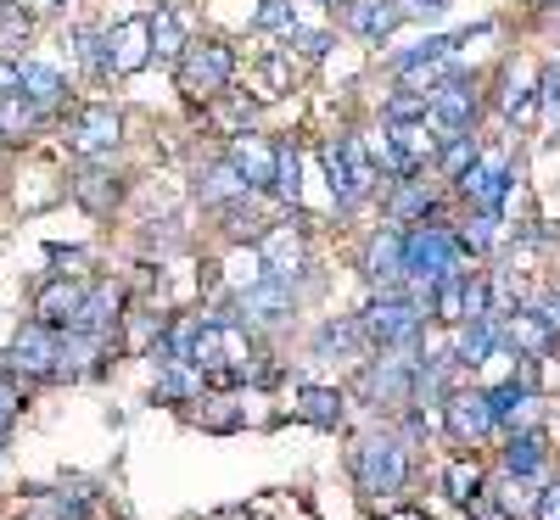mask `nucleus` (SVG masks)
Listing matches in <instances>:
<instances>
[{
  "label": "nucleus",
  "mask_w": 560,
  "mask_h": 520,
  "mask_svg": "<svg viewBox=\"0 0 560 520\" xmlns=\"http://www.w3.org/2000/svg\"><path fill=\"white\" fill-rule=\"evenodd\" d=\"M465 252H459V235L443 218H420L404 229V286H415V297H427L438 280L459 274Z\"/></svg>",
  "instance_id": "f257e3e1"
},
{
  "label": "nucleus",
  "mask_w": 560,
  "mask_h": 520,
  "mask_svg": "<svg viewBox=\"0 0 560 520\" xmlns=\"http://www.w3.org/2000/svg\"><path fill=\"white\" fill-rule=\"evenodd\" d=\"M427 297H404V292H382L376 303H370L359 314V330H364V342L370 347H415L420 336V324H427Z\"/></svg>",
  "instance_id": "f03ea898"
},
{
  "label": "nucleus",
  "mask_w": 560,
  "mask_h": 520,
  "mask_svg": "<svg viewBox=\"0 0 560 520\" xmlns=\"http://www.w3.org/2000/svg\"><path fill=\"white\" fill-rule=\"evenodd\" d=\"M353 482H359V493L364 498H398L404 493V482H409V453H404V442L398 437H364L359 448H353Z\"/></svg>",
  "instance_id": "7ed1b4c3"
},
{
  "label": "nucleus",
  "mask_w": 560,
  "mask_h": 520,
  "mask_svg": "<svg viewBox=\"0 0 560 520\" xmlns=\"http://www.w3.org/2000/svg\"><path fill=\"white\" fill-rule=\"evenodd\" d=\"M230 79H236V51L219 39H191L185 45V57H179V90L191 102H219Z\"/></svg>",
  "instance_id": "20e7f679"
},
{
  "label": "nucleus",
  "mask_w": 560,
  "mask_h": 520,
  "mask_svg": "<svg viewBox=\"0 0 560 520\" xmlns=\"http://www.w3.org/2000/svg\"><path fill=\"white\" fill-rule=\"evenodd\" d=\"M57 364H62V330H51L45 319H28L12 342V375L45 381V375H57Z\"/></svg>",
  "instance_id": "39448f33"
},
{
  "label": "nucleus",
  "mask_w": 560,
  "mask_h": 520,
  "mask_svg": "<svg viewBox=\"0 0 560 520\" xmlns=\"http://www.w3.org/2000/svg\"><path fill=\"white\" fill-rule=\"evenodd\" d=\"M477 113H482V90L465 79V73H448V79L432 90V123H438V129H448V134H471Z\"/></svg>",
  "instance_id": "423d86ee"
},
{
  "label": "nucleus",
  "mask_w": 560,
  "mask_h": 520,
  "mask_svg": "<svg viewBox=\"0 0 560 520\" xmlns=\"http://www.w3.org/2000/svg\"><path fill=\"white\" fill-rule=\"evenodd\" d=\"M224 157H230V168L247 179L253 197H258V191H275V168H280V146H275V140H264V134H253V129H247V134H230Z\"/></svg>",
  "instance_id": "0eeeda50"
},
{
  "label": "nucleus",
  "mask_w": 560,
  "mask_h": 520,
  "mask_svg": "<svg viewBox=\"0 0 560 520\" xmlns=\"http://www.w3.org/2000/svg\"><path fill=\"white\" fill-rule=\"evenodd\" d=\"M242 324H264V330H275V324H287L292 319V308H298V297H292V280H275V274H258L253 286L242 292Z\"/></svg>",
  "instance_id": "6e6552de"
},
{
  "label": "nucleus",
  "mask_w": 560,
  "mask_h": 520,
  "mask_svg": "<svg viewBox=\"0 0 560 520\" xmlns=\"http://www.w3.org/2000/svg\"><path fill=\"white\" fill-rule=\"evenodd\" d=\"M459 191H465V202H471L477 213H499L504 197H510V157L504 152H482L471 163V174L459 179Z\"/></svg>",
  "instance_id": "1a4fd4ad"
},
{
  "label": "nucleus",
  "mask_w": 560,
  "mask_h": 520,
  "mask_svg": "<svg viewBox=\"0 0 560 520\" xmlns=\"http://www.w3.org/2000/svg\"><path fill=\"white\" fill-rule=\"evenodd\" d=\"M443 419H448V432L459 437V442H477V437H488L493 432V398L482 392V387H454L448 398H443Z\"/></svg>",
  "instance_id": "9d476101"
},
{
  "label": "nucleus",
  "mask_w": 560,
  "mask_h": 520,
  "mask_svg": "<svg viewBox=\"0 0 560 520\" xmlns=\"http://www.w3.org/2000/svg\"><path fill=\"white\" fill-rule=\"evenodd\" d=\"M118 129H124V118H118L107 102L79 107V113H73V123H68V146H73L79 157H102V152H113V146H118Z\"/></svg>",
  "instance_id": "9b49d317"
},
{
  "label": "nucleus",
  "mask_w": 560,
  "mask_h": 520,
  "mask_svg": "<svg viewBox=\"0 0 560 520\" xmlns=\"http://www.w3.org/2000/svg\"><path fill=\"white\" fill-rule=\"evenodd\" d=\"M258 258H264V274L275 280H298V269L308 263V241L298 224H269L264 241H258Z\"/></svg>",
  "instance_id": "f8f14e48"
},
{
  "label": "nucleus",
  "mask_w": 560,
  "mask_h": 520,
  "mask_svg": "<svg viewBox=\"0 0 560 520\" xmlns=\"http://www.w3.org/2000/svg\"><path fill=\"white\" fill-rule=\"evenodd\" d=\"M197 197H202V208H219V213H236V208H247V179L230 168V157H213V163H202L197 168Z\"/></svg>",
  "instance_id": "ddd939ff"
},
{
  "label": "nucleus",
  "mask_w": 560,
  "mask_h": 520,
  "mask_svg": "<svg viewBox=\"0 0 560 520\" xmlns=\"http://www.w3.org/2000/svg\"><path fill=\"white\" fill-rule=\"evenodd\" d=\"M364 280L376 292H404V229L398 224L364 247Z\"/></svg>",
  "instance_id": "4468645a"
},
{
  "label": "nucleus",
  "mask_w": 560,
  "mask_h": 520,
  "mask_svg": "<svg viewBox=\"0 0 560 520\" xmlns=\"http://www.w3.org/2000/svg\"><path fill=\"white\" fill-rule=\"evenodd\" d=\"M107 51H113V73H140L152 62V17H129L107 34Z\"/></svg>",
  "instance_id": "2eb2a0df"
},
{
  "label": "nucleus",
  "mask_w": 560,
  "mask_h": 520,
  "mask_svg": "<svg viewBox=\"0 0 560 520\" xmlns=\"http://www.w3.org/2000/svg\"><path fill=\"white\" fill-rule=\"evenodd\" d=\"M387 140H393V152H398L404 174H420V168H427V163L438 157V146H443V134H432V129H427V118L387 123Z\"/></svg>",
  "instance_id": "dca6fc26"
},
{
  "label": "nucleus",
  "mask_w": 560,
  "mask_h": 520,
  "mask_svg": "<svg viewBox=\"0 0 560 520\" xmlns=\"http://www.w3.org/2000/svg\"><path fill=\"white\" fill-rule=\"evenodd\" d=\"M432 208H438V185L420 179V174H404L393 185V197H387V218L393 224H420V218H432Z\"/></svg>",
  "instance_id": "f3484780"
},
{
  "label": "nucleus",
  "mask_w": 560,
  "mask_h": 520,
  "mask_svg": "<svg viewBox=\"0 0 560 520\" xmlns=\"http://www.w3.org/2000/svg\"><path fill=\"white\" fill-rule=\"evenodd\" d=\"M73 197H79V208H90V213H113V208H118V197H124V185H118V174H113V168L84 163V168L73 174Z\"/></svg>",
  "instance_id": "a211bd4d"
},
{
  "label": "nucleus",
  "mask_w": 560,
  "mask_h": 520,
  "mask_svg": "<svg viewBox=\"0 0 560 520\" xmlns=\"http://www.w3.org/2000/svg\"><path fill=\"white\" fill-rule=\"evenodd\" d=\"M544 464H549V448H544L538 425H527V432H510V442H504V476L533 482V476H544Z\"/></svg>",
  "instance_id": "6ab92c4d"
},
{
  "label": "nucleus",
  "mask_w": 560,
  "mask_h": 520,
  "mask_svg": "<svg viewBox=\"0 0 560 520\" xmlns=\"http://www.w3.org/2000/svg\"><path fill=\"white\" fill-rule=\"evenodd\" d=\"M504 342H516V358H544L549 342H555V324L538 308H522V314L504 319Z\"/></svg>",
  "instance_id": "aec40b11"
},
{
  "label": "nucleus",
  "mask_w": 560,
  "mask_h": 520,
  "mask_svg": "<svg viewBox=\"0 0 560 520\" xmlns=\"http://www.w3.org/2000/svg\"><path fill=\"white\" fill-rule=\"evenodd\" d=\"M79 303H84V292H79V286H68V280H51V286L39 292V303H34V319H45L51 330H73Z\"/></svg>",
  "instance_id": "412c9836"
},
{
  "label": "nucleus",
  "mask_w": 560,
  "mask_h": 520,
  "mask_svg": "<svg viewBox=\"0 0 560 520\" xmlns=\"http://www.w3.org/2000/svg\"><path fill=\"white\" fill-rule=\"evenodd\" d=\"M18 90H23V96H28L34 107H45V113H57V107L68 102V84H62V73H57V68H45V62H23Z\"/></svg>",
  "instance_id": "4be33fe9"
},
{
  "label": "nucleus",
  "mask_w": 560,
  "mask_h": 520,
  "mask_svg": "<svg viewBox=\"0 0 560 520\" xmlns=\"http://www.w3.org/2000/svg\"><path fill=\"white\" fill-rule=\"evenodd\" d=\"M319 163H325V191H331V202H337V208H359V197H353V168H348V152H342V134L319 146Z\"/></svg>",
  "instance_id": "5701e85b"
},
{
  "label": "nucleus",
  "mask_w": 560,
  "mask_h": 520,
  "mask_svg": "<svg viewBox=\"0 0 560 520\" xmlns=\"http://www.w3.org/2000/svg\"><path fill=\"white\" fill-rule=\"evenodd\" d=\"M482 157V146H477V134H443V146H438V157H432V168L443 174V179H465L471 174V163Z\"/></svg>",
  "instance_id": "b1692460"
},
{
  "label": "nucleus",
  "mask_w": 560,
  "mask_h": 520,
  "mask_svg": "<svg viewBox=\"0 0 560 520\" xmlns=\"http://www.w3.org/2000/svg\"><path fill=\"white\" fill-rule=\"evenodd\" d=\"M113 319H118V292H113V286H96V292H84L73 330H84V336H107Z\"/></svg>",
  "instance_id": "393cba45"
},
{
  "label": "nucleus",
  "mask_w": 560,
  "mask_h": 520,
  "mask_svg": "<svg viewBox=\"0 0 560 520\" xmlns=\"http://www.w3.org/2000/svg\"><path fill=\"white\" fill-rule=\"evenodd\" d=\"M348 17H353V28H359L370 45H382V39L398 28V17H404V12H398V0H359V7H353Z\"/></svg>",
  "instance_id": "a878e982"
},
{
  "label": "nucleus",
  "mask_w": 560,
  "mask_h": 520,
  "mask_svg": "<svg viewBox=\"0 0 560 520\" xmlns=\"http://www.w3.org/2000/svg\"><path fill=\"white\" fill-rule=\"evenodd\" d=\"M465 286H471V274H448V280H438V286L427 292V308H432V319H443V324H465Z\"/></svg>",
  "instance_id": "bb28decb"
},
{
  "label": "nucleus",
  "mask_w": 560,
  "mask_h": 520,
  "mask_svg": "<svg viewBox=\"0 0 560 520\" xmlns=\"http://www.w3.org/2000/svg\"><path fill=\"white\" fill-rule=\"evenodd\" d=\"M298 414H303L308 425H319V432H337V425H342V392H331V387H303V392H298Z\"/></svg>",
  "instance_id": "cd10ccee"
},
{
  "label": "nucleus",
  "mask_w": 560,
  "mask_h": 520,
  "mask_svg": "<svg viewBox=\"0 0 560 520\" xmlns=\"http://www.w3.org/2000/svg\"><path fill=\"white\" fill-rule=\"evenodd\" d=\"M39 118H45V107H34L23 90H7V96H0V134H28V129H39Z\"/></svg>",
  "instance_id": "c85d7f7f"
},
{
  "label": "nucleus",
  "mask_w": 560,
  "mask_h": 520,
  "mask_svg": "<svg viewBox=\"0 0 560 520\" xmlns=\"http://www.w3.org/2000/svg\"><path fill=\"white\" fill-rule=\"evenodd\" d=\"M185 28H179V17L174 12H158L152 17V62H174L179 68V57H185Z\"/></svg>",
  "instance_id": "c756f323"
},
{
  "label": "nucleus",
  "mask_w": 560,
  "mask_h": 520,
  "mask_svg": "<svg viewBox=\"0 0 560 520\" xmlns=\"http://www.w3.org/2000/svg\"><path fill=\"white\" fill-rule=\"evenodd\" d=\"M482 487H488V482H482V464H477V459H454V464H443V493H448L454 504H471Z\"/></svg>",
  "instance_id": "7c9ffc66"
},
{
  "label": "nucleus",
  "mask_w": 560,
  "mask_h": 520,
  "mask_svg": "<svg viewBox=\"0 0 560 520\" xmlns=\"http://www.w3.org/2000/svg\"><path fill=\"white\" fill-rule=\"evenodd\" d=\"M275 197L298 208L303 202V163H298V146H280V168H275Z\"/></svg>",
  "instance_id": "2f4dec72"
},
{
  "label": "nucleus",
  "mask_w": 560,
  "mask_h": 520,
  "mask_svg": "<svg viewBox=\"0 0 560 520\" xmlns=\"http://www.w3.org/2000/svg\"><path fill=\"white\" fill-rule=\"evenodd\" d=\"M73 51H79V62L96 73V79H113V51H107V39L96 28H79L73 34Z\"/></svg>",
  "instance_id": "473e14b6"
},
{
  "label": "nucleus",
  "mask_w": 560,
  "mask_h": 520,
  "mask_svg": "<svg viewBox=\"0 0 560 520\" xmlns=\"http://www.w3.org/2000/svg\"><path fill=\"white\" fill-rule=\"evenodd\" d=\"M427 113H432V96H420V90H409V84H398L387 96V107H382L387 123H409V118H427Z\"/></svg>",
  "instance_id": "72a5a7b5"
},
{
  "label": "nucleus",
  "mask_w": 560,
  "mask_h": 520,
  "mask_svg": "<svg viewBox=\"0 0 560 520\" xmlns=\"http://www.w3.org/2000/svg\"><path fill=\"white\" fill-rule=\"evenodd\" d=\"M454 235H459V252H488L499 241V218L493 213H477V218H465Z\"/></svg>",
  "instance_id": "f704fd0d"
},
{
  "label": "nucleus",
  "mask_w": 560,
  "mask_h": 520,
  "mask_svg": "<svg viewBox=\"0 0 560 520\" xmlns=\"http://www.w3.org/2000/svg\"><path fill=\"white\" fill-rule=\"evenodd\" d=\"M28 28H34V17L18 7V0H7V7H0V51H18V45L28 39Z\"/></svg>",
  "instance_id": "c9c22d12"
},
{
  "label": "nucleus",
  "mask_w": 560,
  "mask_h": 520,
  "mask_svg": "<svg viewBox=\"0 0 560 520\" xmlns=\"http://www.w3.org/2000/svg\"><path fill=\"white\" fill-rule=\"evenodd\" d=\"M253 23H258L264 34H287V39H292V28H298V7H292V0H264Z\"/></svg>",
  "instance_id": "e433bc0d"
},
{
  "label": "nucleus",
  "mask_w": 560,
  "mask_h": 520,
  "mask_svg": "<svg viewBox=\"0 0 560 520\" xmlns=\"http://www.w3.org/2000/svg\"><path fill=\"white\" fill-rule=\"evenodd\" d=\"M258 84H264V96H287V90H292V57H264L258 62Z\"/></svg>",
  "instance_id": "4c0bfd02"
},
{
  "label": "nucleus",
  "mask_w": 560,
  "mask_h": 520,
  "mask_svg": "<svg viewBox=\"0 0 560 520\" xmlns=\"http://www.w3.org/2000/svg\"><path fill=\"white\" fill-rule=\"evenodd\" d=\"M465 509H471V520H516V509H510L499 493H488V487H482L471 504H465Z\"/></svg>",
  "instance_id": "58836bf2"
},
{
  "label": "nucleus",
  "mask_w": 560,
  "mask_h": 520,
  "mask_svg": "<svg viewBox=\"0 0 560 520\" xmlns=\"http://www.w3.org/2000/svg\"><path fill=\"white\" fill-rule=\"evenodd\" d=\"M18 409H23V392H18V375H0V432L18 419Z\"/></svg>",
  "instance_id": "ea45409f"
},
{
  "label": "nucleus",
  "mask_w": 560,
  "mask_h": 520,
  "mask_svg": "<svg viewBox=\"0 0 560 520\" xmlns=\"http://www.w3.org/2000/svg\"><path fill=\"white\" fill-rule=\"evenodd\" d=\"M292 45L303 57H325V51H331V34H325V28H292Z\"/></svg>",
  "instance_id": "a19ab883"
},
{
  "label": "nucleus",
  "mask_w": 560,
  "mask_h": 520,
  "mask_svg": "<svg viewBox=\"0 0 560 520\" xmlns=\"http://www.w3.org/2000/svg\"><path fill=\"white\" fill-rule=\"evenodd\" d=\"M398 12L427 23V17H443V12H448V0H398Z\"/></svg>",
  "instance_id": "79ce46f5"
},
{
  "label": "nucleus",
  "mask_w": 560,
  "mask_h": 520,
  "mask_svg": "<svg viewBox=\"0 0 560 520\" xmlns=\"http://www.w3.org/2000/svg\"><path fill=\"white\" fill-rule=\"evenodd\" d=\"M533 515H538V520H560V482H549V487L538 493V504H533Z\"/></svg>",
  "instance_id": "37998d69"
},
{
  "label": "nucleus",
  "mask_w": 560,
  "mask_h": 520,
  "mask_svg": "<svg viewBox=\"0 0 560 520\" xmlns=\"http://www.w3.org/2000/svg\"><path fill=\"white\" fill-rule=\"evenodd\" d=\"M538 90H544V107L555 113V107H560V68H544V79H538Z\"/></svg>",
  "instance_id": "c03bdc74"
},
{
  "label": "nucleus",
  "mask_w": 560,
  "mask_h": 520,
  "mask_svg": "<svg viewBox=\"0 0 560 520\" xmlns=\"http://www.w3.org/2000/svg\"><path fill=\"white\" fill-rule=\"evenodd\" d=\"M538 314H544V319H549V324L560 330V292H549V297L538 303Z\"/></svg>",
  "instance_id": "a18cd8bd"
},
{
  "label": "nucleus",
  "mask_w": 560,
  "mask_h": 520,
  "mask_svg": "<svg viewBox=\"0 0 560 520\" xmlns=\"http://www.w3.org/2000/svg\"><path fill=\"white\" fill-rule=\"evenodd\" d=\"M387 520H427V515H420V509H393Z\"/></svg>",
  "instance_id": "49530a36"
},
{
  "label": "nucleus",
  "mask_w": 560,
  "mask_h": 520,
  "mask_svg": "<svg viewBox=\"0 0 560 520\" xmlns=\"http://www.w3.org/2000/svg\"><path fill=\"white\" fill-rule=\"evenodd\" d=\"M45 7H68V0H45Z\"/></svg>",
  "instance_id": "de8ad7c7"
}]
</instances>
